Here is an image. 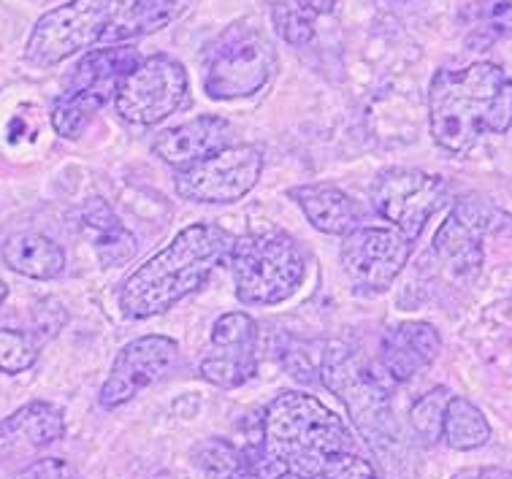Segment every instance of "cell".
Returning a JSON list of instances; mask_svg holds the SVG:
<instances>
[{
  "instance_id": "9",
  "label": "cell",
  "mask_w": 512,
  "mask_h": 479,
  "mask_svg": "<svg viewBox=\"0 0 512 479\" xmlns=\"http://www.w3.org/2000/svg\"><path fill=\"white\" fill-rule=\"evenodd\" d=\"M187 101L185 65L168 55H152L141 60L125 76L114 95V106L125 122L133 125H158Z\"/></svg>"
},
{
  "instance_id": "14",
  "label": "cell",
  "mask_w": 512,
  "mask_h": 479,
  "mask_svg": "<svg viewBox=\"0 0 512 479\" xmlns=\"http://www.w3.org/2000/svg\"><path fill=\"white\" fill-rule=\"evenodd\" d=\"M504 222L507 217L491 203L466 198V201L456 203L453 212L439 225L437 236H434V255L450 274L469 277L483 266V239L496 228H502Z\"/></svg>"
},
{
  "instance_id": "12",
  "label": "cell",
  "mask_w": 512,
  "mask_h": 479,
  "mask_svg": "<svg viewBox=\"0 0 512 479\" xmlns=\"http://www.w3.org/2000/svg\"><path fill=\"white\" fill-rule=\"evenodd\" d=\"M103 36V0H71L38 19L25 55L33 65H57L82 49L103 47Z\"/></svg>"
},
{
  "instance_id": "28",
  "label": "cell",
  "mask_w": 512,
  "mask_h": 479,
  "mask_svg": "<svg viewBox=\"0 0 512 479\" xmlns=\"http://www.w3.org/2000/svg\"><path fill=\"white\" fill-rule=\"evenodd\" d=\"M315 479H382L380 471L374 469L372 461H366L364 455L355 450L339 452L336 458L323 466V471Z\"/></svg>"
},
{
  "instance_id": "2",
  "label": "cell",
  "mask_w": 512,
  "mask_h": 479,
  "mask_svg": "<svg viewBox=\"0 0 512 479\" xmlns=\"http://www.w3.org/2000/svg\"><path fill=\"white\" fill-rule=\"evenodd\" d=\"M512 125V76L496 63H472L461 71L442 68L429 87V128L439 147L466 155L483 136Z\"/></svg>"
},
{
  "instance_id": "1",
  "label": "cell",
  "mask_w": 512,
  "mask_h": 479,
  "mask_svg": "<svg viewBox=\"0 0 512 479\" xmlns=\"http://www.w3.org/2000/svg\"><path fill=\"white\" fill-rule=\"evenodd\" d=\"M236 236L215 222L187 225L171 239V244L141 263L122 282L120 309L131 320H147L168 312L185 295L212 277V271L228 263Z\"/></svg>"
},
{
  "instance_id": "17",
  "label": "cell",
  "mask_w": 512,
  "mask_h": 479,
  "mask_svg": "<svg viewBox=\"0 0 512 479\" xmlns=\"http://www.w3.org/2000/svg\"><path fill=\"white\" fill-rule=\"evenodd\" d=\"M233 144V128L231 122L223 117H196V120L182 122L177 128H168L155 136L152 141V152L177 171L204 163L217 152Z\"/></svg>"
},
{
  "instance_id": "15",
  "label": "cell",
  "mask_w": 512,
  "mask_h": 479,
  "mask_svg": "<svg viewBox=\"0 0 512 479\" xmlns=\"http://www.w3.org/2000/svg\"><path fill=\"white\" fill-rule=\"evenodd\" d=\"M198 371L206 382L225 390L242 387L258 374V323L250 314L225 312L217 317Z\"/></svg>"
},
{
  "instance_id": "25",
  "label": "cell",
  "mask_w": 512,
  "mask_h": 479,
  "mask_svg": "<svg viewBox=\"0 0 512 479\" xmlns=\"http://www.w3.org/2000/svg\"><path fill=\"white\" fill-rule=\"evenodd\" d=\"M450 390L447 387H434L429 393L412 404L410 409V425L415 436H418L423 444H437L442 439V425H445V412L447 404H450Z\"/></svg>"
},
{
  "instance_id": "20",
  "label": "cell",
  "mask_w": 512,
  "mask_h": 479,
  "mask_svg": "<svg viewBox=\"0 0 512 479\" xmlns=\"http://www.w3.org/2000/svg\"><path fill=\"white\" fill-rule=\"evenodd\" d=\"M3 263L28 279H55L66 268V252L44 233H14L3 241Z\"/></svg>"
},
{
  "instance_id": "13",
  "label": "cell",
  "mask_w": 512,
  "mask_h": 479,
  "mask_svg": "<svg viewBox=\"0 0 512 479\" xmlns=\"http://www.w3.org/2000/svg\"><path fill=\"white\" fill-rule=\"evenodd\" d=\"M179 358V344L160 333H149L128 341L112 363L109 377L101 385L103 409H120L139 396L141 390L158 385Z\"/></svg>"
},
{
  "instance_id": "21",
  "label": "cell",
  "mask_w": 512,
  "mask_h": 479,
  "mask_svg": "<svg viewBox=\"0 0 512 479\" xmlns=\"http://www.w3.org/2000/svg\"><path fill=\"white\" fill-rule=\"evenodd\" d=\"M82 231L93 241L95 252L106 268H114L133 258L136 239L133 233L122 225L114 209L101 198H90L82 209Z\"/></svg>"
},
{
  "instance_id": "30",
  "label": "cell",
  "mask_w": 512,
  "mask_h": 479,
  "mask_svg": "<svg viewBox=\"0 0 512 479\" xmlns=\"http://www.w3.org/2000/svg\"><path fill=\"white\" fill-rule=\"evenodd\" d=\"M488 30L494 36H512V0H496L488 11Z\"/></svg>"
},
{
  "instance_id": "32",
  "label": "cell",
  "mask_w": 512,
  "mask_h": 479,
  "mask_svg": "<svg viewBox=\"0 0 512 479\" xmlns=\"http://www.w3.org/2000/svg\"><path fill=\"white\" fill-rule=\"evenodd\" d=\"M6 298H9V287H6V282L0 279V309H3V304H6Z\"/></svg>"
},
{
  "instance_id": "27",
  "label": "cell",
  "mask_w": 512,
  "mask_h": 479,
  "mask_svg": "<svg viewBox=\"0 0 512 479\" xmlns=\"http://www.w3.org/2000/svg\"><path fill=\"white\" fill-rule=\"evenodd\" d=\"M38 347L28 333L14 328H0V371L3 374H22L36 366Z\"/></svg>"
},
{
  "instance_id": "3",
  "label": "cell",
  "mask_w": 512,
  "mask_h": 479,
  "mask_svg": "<svg viewBox=\"0 0 512 479\" xmlns=\"http://www.w3.org/2000/svg\"><path fill=\"white\" fill-rule=\"evenodd\" d=\"M263 450L301 479H315L339 452L355 450V442L342 417L309 393L285 390L271 398L258 425Z\"/></svg>"
},
{
  "instance_id": "19",
  "label": "cell",
  "mask_w": 512,
  "mask_h": 479,
  "mask_svg": "<svg viewBox=\"0 0 512 479\" xmlns=\"http://www.w3.org/2000/svg\"><path fill=\"white\" fill-rule=\"evenodd\" d=\"M185 9L182 0H103V47L152 36Z\"/></svg>"
},
{
  "instance_id": "7",
  "label": "cell",
  "mask_w": 512,
  "mask_h": 479,
  "mask_svg": "<svg viewBox=\"0 0 512 479\" xmlns=\"http://www.w3.org/2000/svg\"><path fill=\"white\" fill-rule=\"evenodd\" d=\"M280 68L269 38L258 30H233L206 63L204 90L215 101H239L261 93Z\"/></svg>"
},
{
  "instance_id": "6",
  "label": "cell",
  "mask_w": 512,
  "mask_h": 479,
  "mask_svg": "<svg viewBox=\"0 0 512 479\" xmlns=\"http://www.w3.org/2000/svg\"><path fill=\"white\" fill-rule=\"evenodd\" d=\"M320 379L347 406L353 423L369 442L396 439L388 382L364 366V360L342 341H331L323 352Z\"/></svg>"
},
{
  "instance_id": "23",
  "label": "cell",
  "mask_w": 512,
  "mask_h": 479,
  "mask_svg": "<svg viewBox=\"0 0 512 479\" xmlns=\"http://www.w3.org/2000/svg\"><path fill=\"white\" fill-rule=\"evenodd\" d=\"M442 439L450 450L469 452L480 450L491 442V423L483 415V409L464 396H453L447 404Z\"/></svg>"
},
{
  "instance_id": "11",
  "label": "cell",
  "mask_w": 512,
  "mask_h": 479,
  "mask_svg": "<svg viewBox=\"0 0 512 479\" xmlns=\"http://www.w3.org/2000/svg\"><path fill=\"white\" fill-rule=\"evenodd\" d=\"M263 152L255 144H231L204 163L179 171L177 193L193 203H236L258 185Z\"/></svg>"
},
{
  "instance_id": "18",
  "label": "cell",
  "mask_w": 512,
  "mask_h": 479,
  "mask_svg": "<svg viewBox=\"0 0 512 479\" xmlns=\"http://www.w3.org/2000/svg\"><path fill=\"white\" fill-rule=\"evenodd\" d=\"M290 198L301 206V212L309 225L328 236H342L358 231L364 222V206L342 187L317 182V185H301L290 190Z\"/></svg>"
},
{
  "instance_id": "16",
  "label": "cell",
  "mask_w": 512,
  "mask_h": 479,
  "mask_svg": "<svg viewBox=\"0 0 512 479\" xmlns=\"http://www.w3.org/2000/svg\"><path fill=\"white\" fill-rule=\"evenodd\" d=\"M439 352H442V339L431 323L404 320V323L391 325L382 333L380 350H377L380 377L388 385L410 382L420 371L429 369Z\"/></svg>"
},
{
  "instance_id": "26",
  "label": "cell",
  "mask_w": 512,
  "mask_h": 479,
  "mask_svg": "<svg viewBox=\"0 0 512 479\" xmlns=\"http://www.w3.org/2000/svg\"><path fill=\"white\" fill-rule=\"evenodd\" d=\"M271 17H274V25L288 44L304 47L315 36V22L320 14L304 3H298V0H277L271 6Z\"/></svg>"
},
{
  "instance_id": "33",
  "label": "cell",
  "mask_w": 512,
  "mask_h": 479,
  "mask_svg": "<svg viewBox=\"0 0 512 479\" xmlns=\"http://www.w3.org/2000/svg\"><path fill=\"white\" fill-rule=\"evenodd\" d=\"M242 479H255V477H242ZM269 479H301V477H296V474L285 471V474H277V477H269Z\"/></svg>"
},
{
  "instance_id": "24",
  "label": "cell",
  "mask_w": 512,
  "mask_h": 479,
  "mask_svg": "<svg viewBox=\"0 0 512 479\" xmlns=\"http://www.w3.org/2000/svg\"><path fill=\"white\" fill-rule=\"evenodd\" d=\"M242 461V447H236L223 436L204 439L193 450V463L206 479H239L242 477Z\"/></svg>"
},
{
  "instance_id": "22",
  "label": "cell",
  "mask_w": 512,
  "mask_h": 479,
  "mask_svg": "<svg viewBox=\"0 0 512 479\" xmlns=\"http://www.w3.org/2000/svg\"><path fill=\"white\" fill-rule=\"evenodd\" d=\"M0 433L30 444V447H47V444L63 439L66 417L49 401H30V404L19 406L9 420L0 423Z\"/></svg>"
},
{
  "instance_id": "34",
  "label": "cell",
  "mask_w": 512,
  "mask_h": 479,
  "mask_svg": "<svg viewBox=\"0 0 512 479\" xmlns=\"http://www.w3.org/2000/svg\"><path fill=\"white\" fill-rule=\"evenodd\" d=\"M507 312H510V320H512V295H510V306H507Z\"/></svg>"
},
{
  "instance_id": "5",
  "label": "cell",
  "mask_w": 512,
  "mask_h": 479,
  "mask_svg": "<svg viewBox=\"0 0 512 479\" xmlns=\"http://www.w3.org/2000/svg\"><path fill=\"white\" fill-rule=\"evenodd\" d=\"M139 63V52L133 47L90 49L76 63L68 87L52 106V128L57 136L68 141L79 139Z\"/></svg>"
},
{
  "instance_id": "31",
  "label": "cell",
  "mask_w": 512,
  "mask_h": 479,
  "mask_svg": "<svg viewBox=\"0 0 512 479\" xmlns=\"http://www.w3.org/2000/svg\"><path fill=\"white\" fill-rule=\"evenodd\" d=\"M450 479H512V471L499 469V466H475L453 474Z\"/></svg>"
},
{
  "instance_id": "4",
  "label": "cell",
  "mask_w": 512,
  "mask_h": 479,
  "mask_svg": "<svg viewBox=\"0 0 512 479\" xmlns=\"http://www.w3.org/2000/svg\"><path fill=\"white\" fill-rule=\"evenodd\" d=\"M231 271L236 298L247 306H274L288 301L304 282L307 258L290 233L261 228L233 241Z\"/></svg>"
},
{
  "instance_id": "10",
  "label": "cell",
  "mask_w": 512,
  "mask_h": 479,
  "mask_svg": "<svg viewBox=\"0 0 512 479\" xmlns=\"http://www.w3.org/2000/svg\"><path fill=\"white\" fill-rule=\"evenodd\" d=\"M410 252L412 241L399 231L380 225H361L358 231L345 236L339 260L355 293L380 295L404 271Z\"/></svg>"
},
{
  "instance_id": "8",
  "label": "cell",
  "mask_w": 512,
  "mask_h": 479,
  "mask_svg": "<svg viewBox=\"0 0 512 479\" xmlns=\"http://www.w3.org/2000/svg\"><path fill=\"white\" fill-rule=\"evenodd\" d=\"M445 195V179L418 168H382L369 187V203L374 212L410 241L423 233L431 214L445 201Z\"/></svg>"
},
{
  "instance_id": "29",
  "label": "cell",
  "mask_w": 512,
  "mask_h": 479,
  "mask_svg": "<svg viewBox=\"0 0 512 479\" xmlns=\"http://www.w3.org/2000/svg\"><path fill=\"white\" fill-rule=\"evenodd\" d=\"M17 479H74L71 466L57 458H47V461L33 463L28 471H22Z\"/></svg>"
}]
</instances>
